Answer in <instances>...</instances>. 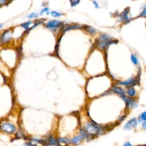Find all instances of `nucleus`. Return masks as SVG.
Listing matches in <instances>:
<instances>
[{
	"mask_svg": "<svg viewBox=\"0 0 146 146\" xmlns=\"http://www.w3.org/2000/svg\"><path fill=\"white\" fill-rule=\"evenodd\" d=\"M131 61L132 62V63L135 64H137L138 63V59L137 58L136 56V55H135L134 54H132L131 55Z\"/></svg>",
	"mask_w": 146,
	"mask_h": 146,
	"instance_id": "nucleus-24",
	"label": "nucleus"
},
{
	"mask_svg": "<svg viewBox=\"0 0 146 146\" xmlns=\"http://www.w3.org/2000/svg\"><path fill=\"white\" fill-rule=\"evenodd\" d=\"M124 145H125V146H130V145H131V144L129 141H127V143H125L124 144Z\"/></svg>",
	"mask_w": 146,
	"mask_h": 146,
	"instance_id": "nucleus-28",
	"label": "nucleus"
},
{
	"mask_svg": "<svg viewBox=\"0 0 146 146\" xmlns=\"http://www.w3.org/2000/svg\"><path fill=\"white\" fill-rule=\"evenodd\" d=\"M115 43L116 42L111 40V38L108 35L106 34H102L98 38L97 46L100 49H104L110 44Z\"/></svg>",
	"mask_w": 146,
	"mask_h": 146,
	"instance_id": "nucleus-1",
	"label": "nucleus"
},
{
	"mask_svg": "<svg viewBox=\"0 0 146 146\" xmlns=\"http://www.w3.org/2000/svg\"><path fill=\"white\" fill-rule=\"evenodd\" d=\"M137 83V80L133 78H131L128 79V80L124 81V82H120L118 83V84L123 85V86H133L135 85Z\"/></svg>",
	"mask_w": 146,
	"mask_h": 146,
	"instance_id": "nucleus-9",
	"label": "nucleus"
},
{
	"mask_svg": "<svg viewBox=\"0 0 146 146\" xmlns=\"http://www.w3.org/2000/svg\"><path fill=\"white\" fill-rule=\"evenodd\" d=\"M133 1H135V0H133Z\"/></svg>",
	"mask_w": 146,
	"mask_h": 146,
	"instance_id": "nucleus-32",
	"label": "nucleus"
},
{
	"mask_svg": "<svg viewBox=\"0 0 146 146\" xmlns=\"http://www.w3.org/2000/svg\"><path fill=\"white\" fill-rule=\"evenodd\" d=\"M124 102H125V104L127 107H137V103H136V101L132 99H131V98H127L125 95L124 96L123 98H121Z\"/></svg>",
	"mask_w": 146,
	"mask_h": 146,
	"instance_id": "nucleus-8",
	"label": "nucleus"
},
{
	"mask_svg": "<svg viewBox=\"0 0 146 146\" xmlns=\"http://www.w3.org/2000/svg\"><path fill=\"white\" fill-rule=\"evenodd\" d=\"M84 136L81 135H79L78 136H75L74 137H73L71 140V142L74 143V144H77L78 143H79V141H80L82 139H83L84 138Z\"/></svg>",
	"mask_w": 146,
	"mask_h": 146,
	"instance_id": "nucleus-15",
	"label": "nucleus"
},
{
	"mask_svg": "<svg viewBox=\"0 0 146 146\" xmlns=\"http://www.w3.org/2000/svg\"><path fill=\"white\" fill-rule=\"evenodd\" d=\"M140 13L138 17H144L146 18V3L143 4L140 8Z\"/></svg>",
	"mask_w": 146,
	"mask_h": 146,
	"instance_id": "nucleus-14",
	"label": "nucleus"
},
{
	"mask_svg": "<svg viewBox=\"0 0 146 146\" xmlns=\"http://www.w3.org/2000/svg\"><path fill=\"white\" fill-rule=\"evenodd\" d=\"M137 120L136 118H132L129 120L124 126V129L125 130H131L135 128L137 126Z\"/></svg>",
	"mask_w": 146,
	"mask_h": 146,
	"instance_id": "nucleus-7",
	"label": "nucleus"
},
{
	"mask_svg": "<svg viewBox=\"0 0 146 146\" xmlns=\"http://www.w3.org/2000/svg\"><path fill=\"white\" fill-rule=\"evenodd\" d=\"M7 1H8V2H9V3H11V2H13V1H14V0H7Z\"/></svg>",
	"mask_w": 146,
	"mask_h": 146,
	"instance_id": "nucleus-30",
	"label": "nucleus"
},
{
	"mask_svg": "<svg viewBox=\"0 0 146 146\" xmlns=\"http://www.w3.org/2000/svg\"><path fill=\"white\" fill-rule=\"evenodd\" d=\"M84 29H85V30L87 32H88V33H90L91 34H94L96 33V29L92 26L86 25L84 26Z\"/></svg>",
	"mask_w": 146,
	"mask_h": 146,
	"instance_id": "nucleus-17",
	"label": "nucleus"
},
{
	"mask_svg": "<svg viewBox=\"0 0 146 146\" xmlns=\"http://www.w3.org/2000/svg\"><path fill=\"white\" fill-rule=\"evenodd\" d=\"M45 143H47L46 144L48 145H59V143L58 142L57 140H56L52 137H48L46 141H44Z\"/></svg>",
	"mask_w": 146,
	"mask_h": 146,
	"instance_id": "nucleus-13",
	"label": "nucleus"
},
{
	"mask_svg": "<svg viewBox=\"0 0 146 146\" xmlns=\"http://www.w3.org/2000/svg\"><path fill=\"white\" fill-rule=\"evenodd\" d=\"M141 120H146V111L141 113V114L139 116V121H140Z\"/></svg>",
	"mask_w": 146,
	"mask_h": 146,
	"instance_id": "nucleus-23",
	"label": "nucleus"
},
{
	"mask_svg": "<svg viewBox=\"0 0 146 146\" xmlns=\"http://www.w3.org/2000/svg\"><path fill=\"white\" fill-rule=\"evenodd\" d=\"M1 129L6 133L13 134L16 131V127L11 123H3L1 124Z\"/></svg>",
	"mask_w": 146,
	"mask_h": 146,
	"instance_id": "nucleus-6",
	"label": "nucleus"
},
{
	"mask_svg": "<svg viewBox=\"0 0 146 146\" xmlns=\"http://www.w3.org/2000/svg\"><path fill=\"white\" fill-rule=\"evenodd\" d=\"M0 129H1V124H0Z\"/></svg>",
	"mask_w": 146,
	"mask_h": 146,
	"instance_id": "nucleus-31",
	"label": "nucleus"
},
{
	"mask_svg": "<svg viewBox=\"0 0 146 146\" xmlns=\"http://www.w3.org/2000/svg\"><path fill=\"white\" fill-rule=\"evenodd\" d=\"M45 27L47 29L50 30H56L63 27L64 23L63 22L57 20V19H52L47 21L44 23Z\"/></svg>",
	"mask_w": 146,
	"mask_h": 146,
	"instance_id": "nucleus-4",
	"label": "nucleus"
},
{
	"mask_svg": "<svg viewBox=\"0 0 146 146\" xmlns=\"http://www.w3.org/2000/svg\"><path fill=\"white\" fill-rule=\"evenodd\" d=\"M84 128L86 132L90 135L99 134L103 132L102 128L94 121L92 123H87Z\"/></svg>",
	"mask_w": 146,
	"mask_h": 146,
	"instance_id": "nucleus-2",
	"label": "nucleus"
},
{
	"mask_svg": "<svg viewBox=\"0 0 146 146\" xmlns=\"http://www.w3.org/2000/svg\"><path fill=\"white\" fill-rule=\"evenodd\" d=\"M117 16L120 22L125 23H129L132 19V15L130 12V8L128 7L124 9Z\"/></svg>",
	"mask_w": 146,
	"mask_h": 146,
	"instance_id": "nucleus-3",
	"label": "nucleus"
},
{
	"mask_svg": "<svg viewBox=\"0 0 146 146\" xmlns=\"http://www.w3.org/2000/svg\"><path fill=\"white\" fill-rule=\"evenodd\" d=\"M57 141H58V143H66V144H68L70 142V140L68 139L62 138V137L58 138Z\"/></svg>",
	"mask_w": 146,
	"mask_h": 146,
	"instance_id": "nucleus-22",
	"label": "nucleus"
},
{
	"mask_svg": "<svg viewBox=\"0 0 146 146\" xmlns=\"http://www.w3.org/2000/svg\"><path fill=\"white\" fill-rule=\"evenodd\" d=\"M50 14L54 18H58V17H61L63 14L62 13H60L59 11H55V10H52V11H50Z\"/></svg>",
	"mask_w": 146,
	"mask_h": 146,
	"instance_id": "nucleus-20",
	"label": "nucleus"
},
{
	"mask_svg": "<svg viewBox=\"0 0 146 146\" xmlns=\"http://www.w3.org/2000/svg\"><path fill=\"white\" fill-rule=\"evenodd\" d=\"M83 26L82 25H79L78 24H75V25H66V26H63V31L66 32L67 31L72 30V29H81L82 28Z\"/></svg>",
	"mask_w": 146,
	"mask_h": 146,
	"instance_id": "nucleus-10",
	"label": "nucleus"
},
{
	"mask_svg": "<svg viewBox=\"0 0 146 146\" xmlns=\"http://www.w3.org/2000/svg\"><path fill=\"white\" fill-rule=\"evenodd\" d=\"M8 4H9V2L7 0H0V7L6 6Z\"/></svg>",
	"mask_w": 146,
	"mask_h": 146,
	"instance_id": "nucleus-25",
	"label": "nucleus"
},
{
	"mask_svg": "<svg viewBox=\"0 0 146 146\" xmlns=\"http://www.w3.org/2000/svg\"><path fill=\"white\" fill-rule=\"evenodd\" d=\"M3 25L2 23H1V24H0V29L3 27Z\"/></svg>",
	"mask_w": 146,
	"mask_h": 146,
	"instance_id": "nucleus-29",
	"label": "nucleus"
},
{
	"mask_svg": "<svg viewBox=\"0 0 146 146\" xmlns=\"http://www.w3.org/2000/svg\"><path fill=\"white\" fill-rule=\"evenodd\" d=\"M127 93L129 97H133L135 95V94H136L135 90L133 87H129L128 88L127 90Z\"/></svg>",
	"mask_w": 146,
	"mask_h": 146,
	"instance_id": "nucleus-18",
	"label": "nucleus"
},
{
	"mask_svg": "<svg viewBox=\"0 0 146 146\" xmlns=\"http://www.w3.org/2000/svg\"><path fill=\"white\" fill-rule=\"evenodd\" d=\"M39 16V13L37 12H33L31 13H29V14L27 15V18L32 19H36Z\"/></svg>",
	"mask_w": 146,
	"mask_h": 146,
	"instance_id": "nucleus-19",
	"label": "nucleus"
},
{
	"mask_svg": "<svg viewBox=\"0 0 146 146\" xmlns=\"http://www.w3.org/2000/svg\"><path fill=\"white\" fill-rule=\"evenodd\" d=\"M92 4L94 5V6L95 9H98L99 8L100 6H99V3H98V2L96 0H92Z\"/></svg>",
	"mask_w": 146,
	"mask_h": 146,
	"instance_id": "nucleus-26",
	"label": "nucleus"
},
{
	"mask_svg": "<svg viewBox=\"0 0 146 146\" xmlns=\"http://www.w3.org/2000/svg\"><path fill=\"white\" fill-rule=\"evenodd\" d=\"M13 30L11 29H7L5 30L0 36V42L5 44L10 41L13 36Z\"/></svg>",
	"mask_w": 146,
	"mask_h": 146,
	"instance_id": "nucleus-5",
	"label": "nucleus"
},
{
	"mask_svg": "<svg viewBox=\"0 0 146 146\" xmlns=\"http://www.w3.org/2000/svg\"><path fill=\"white\" fill-rule=\"evenodd\" d=\"M33 23H34V22H32V21H26V22H25L21 23V24L20 25V26H21L22 28H23V29H25V30L29 31V29L30 28V26H31V25H33Z\"/></svg>",
	"mask_w": 146,
	"mask_h": 146,
	"instance_id": "nucleus-12",
	"label": "nucleus"
},
{
	"mask_svg": "<svg viewBox=\"0 0 146 146\" xmlns=\"http://www.w3.org/2000/svg\"><path fill=\"white\" fill-rule=\"evenodd\" d=\"M111 90L112 91H113L114 92H116L117 94H118L119 95H120V96L122 98L124 96H125V94H124V92L123 91V90L119 87H117V86H113L111 88Z\"/></svg>",
	"mask_w": 146,
	"mask_h": 146,
	"instance_id": "nucleus-11",
	"label": "nucleus"
},
{
	"mask_svg": "<svg viewBox=\"0 0 146 146\" xmlns=\"http://www.w3.org/2000/svg\"><path fill=\"white\" fill-rule=\"evenodd\" d=\"M80 1L81 0H69L71 7H74L76 6L77 5H78L80 3Z\"/></svg>",
	"mask_w": 146,
	"mask_h": 146,
	"instance_id": "nucleus-21",
	"label": "nucleus"
},
{
	"mask_svg": "<svg viewBox=\"0 0 146 146\" xmlns=\"http://www.w3.org/2000/svg\"><path fill=\"white\" fill-rule=\"evenodd\" d=\"M50 8L47 6H44V7L39 13V15L42 16L44 14H46L47 15H48V14H50Z\"/></svg>",
	"mask_w": 146,
	"mask_h": 146,
	"instance_id": "nucleus-16",
	"label": "nucleus"
},
{
	"mask_svg": "<svg viewBox=\"0 0 146 146\" xmlns=\"http://www.w3.org/2000/svg\"><path fill=\"white\" fill-rule=\"evenodd\" d=\"M142 127H143V129H146V120H145L144 122L143 123V124H142Z\"/></svg>",
	"mask_w": 146,
	"mask_h": 146,
	"instance_id": "nucleus-27",
	"label": "nucleus"
}]
</instances>
